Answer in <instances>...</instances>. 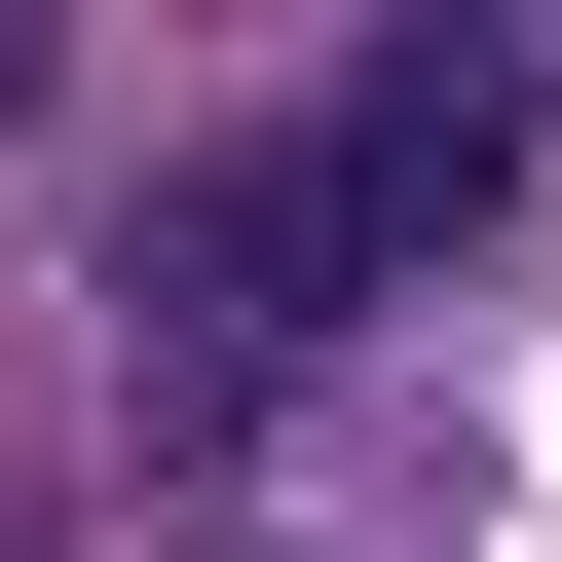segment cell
I'll list each match as a JSON object with an SVG mask.
<instances>
[{
  "label": "cell",
  "mask_w": 562,
  "mask_h": 562,
  "mask_svg": "<svg viewBox=\"0 0 562 562\" xmlns=\"http://www.w3.org/2000/svg\"><path fill=\"white\" fill-rule=\"evenodd\" d=\"M525 150H562V0H375V38L301 76V188H338L375 262H450V225H525Z\"/></svg>",
  "instance_id": "cell-1"
},
{
  "label": "cell",
  "mask_w": 562,
  "mask_h": 562,
  "mask_svg": "<svg viewBox=\"0 0 562 562\" xmlns=\"http://www.w3.org/2000/svg\"><path fill=\"white\" fill-rule=\"evenodd\" d=\"M338 301H375V225L301 188V113H262L225 188H150V262H113V338H150V413H262V375L338 338Z\"/></svg>",
  "instance_id": "cell-2"
},
{
  "label": "cell",
  "mask_w": 562,
  "mask_h": 562,
  "mask_svg": "<svg viewBox=\"0 0 562 562\" xmlns=\"http://www.w3.org/2000/svg\"><path fill=\"white\" fill-rule=\"evenodd\" d=\"M38 38H76V0H0V113H38Z\"/></svg>",
  "instance_id": "cell-3"
}]
</instances>
